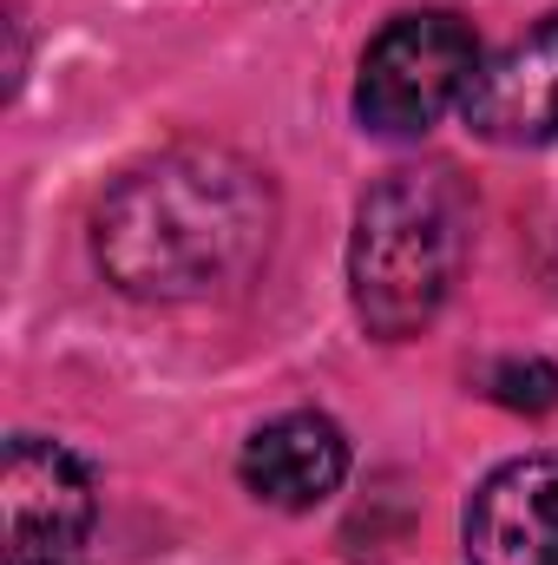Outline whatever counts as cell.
Masks as SVG:
<instances>
[{
	"instance_id": "obj_2",
	"label": "cell",
	"mask_w": 558,
	"mask_h": 565,
	"mask_svg": "<svg viewBox=\"0 0 558 565\" xmlns=\"http://www.w3.org/2000/svg\"><path fill=\"white\" fill-rule=\"evenodd\" d=\"M466 257V198L447 171H388L355 204L348 237V296L368 335H420Z\"/></svg>"
},
{
	"instance_id": "obj_6",
	"label": "cell",
	"mask_w": 558,
	"mask_h": 565,
	"mask_svg": "<svg viewBox=\"0 0 558 565\" xmlns=\"http://www.w3.org/2000/svg\"><path fill=\"white\" fill-rule=\"evenodd\" d=\"M460 119L486 145H558V13L480 66Z\"/></svg>"
},
{
	"instance_id": "obj_8",
	"label": "cell",
	"mask_w": 558,
	"mask_h": 565,
	"mask_svg": "<svg viewBox=\"0 0 558 565\" xmlns=\"http://www.w3.org/2000/svg\"><path fill=\"white\" fill-rule=\"evenodd\" d=\"M486 395L500 402V408H519V415H546V408H558V369L552 362H500L493 375H486Z\"/></svg>"
},
{
	"instance_id": "obj_7",
	"label": "cell",
	"mask_w": 558,
	"mask_h": 565,
	"mask_svg": "<svg viewBox=\"0 0 558 565\" xmlns=\"http://www.w3.org/2000/svg\"><path fill=\"white\" fill-rule=\"evenodd\" d=\"M244 487L264 500V507H282V513H309L322 507L342 480H348V440L329 415H277L250 434L244 460H237Z\"/></svg>"
},
{
	"instance_id": "obj_3",
	"label": "cell",
	"mask_w": 558,
	"mask_h": 565,
	"mask_svg": "<svg viewBox=\"0 0 558 565\" xmlns=\"http://www.w3.org/2000/svg\"><path fill=\"white\" fill-rule=\"evenodd\" d=\"M480 79V40L453 13H401L388 20L355 79V119L375 139H420L453 106H466Z\"/></svg>"
},
{
	"instance_id": "obj_1",
	"label": "cell",
	"mask_w": 558,
	"mask_h": 565,
	"mask_svg": "<svg viewBox=\"0 0 558 565\" xmlns=\"http://www.w3.org/2000/svg\"><path fill=\"white\" fill-rule=\"evenodd\" d=\"M270 237L277 191L230 145H171L144 158L106 191L93 217L106 282L139 302L237 296L264 270Z\"/></svg>"
},
{
	"instance_id": "obj_4",
	"label": "cell",
	"mask_w": 558,
	"mask_h": 565,
	"mask_svg": "<svg viewBox=\"0 0 558 565\" xmlns=\"http://www.w3.org/2000/svg\"><path fill=\"white\" fill-rule=\"evenodd\" d=\"M0 507H7V565H73L99 520L86 460L40 434L7 440Z\"/></svg>"
},
{
	"instance_id": "obj_5",
	"label": "cell",
	"mask_w": 558,
	"mask_h": 565,
	"mask_svg": "<svg viewBox=\"0 0 558 565\" xmlns=\"http://www.w3.org/2000/svg\"><path fill=\"white\" fill-rule=\"evenodd\" d=\"M466 565H558V454L506 460L460 520Z\"/></svg>"
}]
</instances>
